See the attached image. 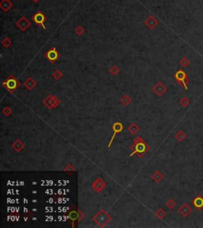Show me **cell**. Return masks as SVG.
<instances>
[{
	"mask_svg": "<svg viewBox=\"0 0 203 228\" xmlns=\"http://www.w3.org/2000/svg\"><path fill=\"white\" fill-rule=\"evenodd\" d=\"M175 78L176 80V81L179 83V84L180 86L183 87L185 88L186 91L188 90L187 84L189 82V79L187 77V75L185 71L182 70V69H179L175 73Z\"/></svg>",
	"mask_w": 203,
	"mask_h": 228,
	"instance_id": "cell-1",
	"label": "cell"
},
{
	"mask_svg": "<svg viewBox=\"0 0 203 228\" xmlns=\"http://www.w3.org/2000/svg\"><path fill=\"white\" fill-rule=\"evenodd\" d=\"M33 20L34 21V22H35L36 24L40 25V26H42L43 29L45 30L46 27H45V26L44 22L46 21V17H45V15L43 14V13L40 12V11H39V12L36 13L35 14H33Z\"/></svg>",
	"mask_w": 203,
	"mask_h": 228,
	"instance_id": "cell-2",
	"label": "cell"
},
{
	"mask_svg": "<svg viewBox=\"0 0 203 228\" xmlns=\"http://www.w3.org/2000/svg\"><path fill=\"white\" fill-rule=\"evenodd\" d=\"M45 56L47 58L48 60L49 61L52 63H54V61L58 59V56H59V54H58V52L56 51V49L55 47L52 48L51 49L48 50L45 53Z\"/></svg>",
	"mask_w": 203,
	"mask_h": 228,
	"instance_id": "cell-3",
	"label": "cell"
},
{
	"mask_svg": "<svg viewBox=\"0 0 203 228\" xmlns=\"http://www.w3.org/2000/svg\"><path fill=\"white\" fill-rule=\"evenodd\" d=\"M44 104L47 106L49 108H53V107H56L58 104H60V100L56 99L55 96H48L44 100Z\"/></svg>",
	"mask_w": 203,
	"mask_h": 228,
	"instance_id": "cell-4",
	"label": "cell"
},
{
	"mask_svg": "<svg viewBox=\"0 0 203 228\" xmlns=\"http://www.w3.org/2000/svg\"><path fill=\"white\" fill-rule=\"evenodd\" d=\"M159 20L156 19L153 15H150L147 19L144 21V25L149 29H155L159 25Z\"/></svg>",
	"mask_w": 203,
	"mask_h": 228,
	"instance_id": "cell-5",
	"label": "cell"
},
{
	"mask_svg": "<svg viewBox=\"0 0 203 228\" xmlns=\"http://www.w3.org/2000/svg\"><path fill=\"white\" fill-rule=\"evenodd\" d=\"M3 85H6V87L8 88V90H14L15 88H18V82L15 78L11 76V77H9L5 83H3Z\"/></svg>",
	"mask_w": 203,
	"mask_h": 228,
	"instance_id": "cell-6",
	"label": "cell"
},
{
	"mask_svg": "<svg viewBox=\"0 0 203 228\" xmlns=\"http://www.w3.org/2000/svg\"><path fill=\"white\" fill-rule=\"evenodd\" d=\"M178 211H179V214H180L182 216H183V217H187V216L191 214V211H192V208H191L188 204H183L179 207Z\"/></svg>",
	"mask_w": 203,
	"mask_h": 228,
	"instance_id": "cell-7",
	"label": "cell"
},
{
	"mask_svg": "<svg viewBox=\"0 0 203 228\" xmlns=\"http://www.w3.org/2000/svg\"><path fill=\"white\" fill-rule=\"evenodd\" d=\"M191 204L194 206L197 210H201L203 208V197L201 196H196L192 200Z\"/></svg>",
	"mask_w": 203,
	"mask_h": 228,
	"instance_id": "cell-8",
	"label": "cell"
},
{
	"mask_svg": "<svg viewBox=\"0 0 203 228\" xmlns=\"http://www.w3.org/2000/svg\"><path fill=\"white\" fill-rule=\"evenodd\" d=\"M17 26L21 31L24 32L29 28V27L30 26V22L26 19V17H21V19H19V21L17 22Z\"/></svg>",
	"mask_w": 203,
	"mask_h": 228,
	"instance_id": "cell-9",
	"label": "cell"
},
{
	"mask_svg": "<svg viewBox=\"0 0 203 228\" xmlns=\"http://www.w3.org/2000/svg\"><path fill=\"white\" fill-rule=\"evenodd\" d=\"M101 216H102L101 214H100V212H98V215L94 218V220L96 221L97 223L100 224V226H101V222H102V226H104V224H106V223H107V221H109L111 219H110V216H109L107 214H106L105 216H104V217H101Z\"/></svg>",
	"mask_w": 203,
	"mask_h": 228,
	"instance_id": "cell-10",
	"label": "cell"
},
{
	"mask_svg": "<svg viewBox=\"0 0 203 228\" xmlns=\"http://www.w3.org/2000/svg\"><path fill=\"white\" fill-rule=\"evenodd\" d=\"M166 89H167L166 87H165L161 82H158L157 84L153 87V91H154L155 92H156L159 95L164 93L165 91H166Z\"/></svg>",
	"mask_w": 203,
	"mask_h": 228,
	"instance_id": "cell-11",
	"label": "cell"
},
{
	"mask_svg": "<svg viewBox=\"0 0 203 228\" xmlns=\"http://www.w3.org/2000/svg\"><path fill=\"white\" fill-rule=\"evenodd\" d=\"M105 185H106V184L103 182V181H102V180H101L100 178H98V179H97L96 181H95V183L93 184L92 187H93V188L95 190V191L98 192L101 191V190L104 187H105Z\"/></svg>",
	"mask_w": 203,
	"mask_h": 228,
	"instance_id": "cell-12",
	"label": "cell"
},
{
	"mask_svg": "<svg viewBox=\"0 0 203 228\" xmlns=\"http://www.w3.org/2000/svg\"><path fill=\"white\" fill-rule=\"evenodd\" d=\"M0 7L4 12H7L13 7V3L11 2V0H2V2L0 3Z\"/></svg>",
	"mask_w": 203,
	"mask_h": 228,
	"instance_id": "cell-13",
	"label": "cell"
},
{
	"mask_svg": "<svg viewBox=\"0 0 203 228\" xmlns=\"http://www.w3.org/2000/svg\"><path fill=\"white\" fill-rule=\"evenodd\" d=\"M113 129H114V136H113V137H112V139H111V142L109 143L108 147H110V146H111V143H112L113 140H114V136H115L116 133H119V132H121V130H123V126H122V124H121V123H116L114 125V126H113Z\"/></svg>",
	"mask_w": 203,
	"mask_h": 228,
	"instance_id": "cell-14",
	"label": "cell"
},
{
	"mask_svg": "<svg viewBox=\"0 0 203 228\" xmlns=\"http://www.w3.org/2000/svg\"><path fill=\"white\" fill-rule=\"evenodd\" d=\"M24 85L28 90H31L36 85V82L32 78H28L27 80L24 83Z\"/></svg>",
	"mask_w": 203,
	"mask_h": 228,
	"instance_id": "cell-15",
	"label": "cell"
},
{
	"mask_svg": "<svg viewBox=\"0 0 203 228\" xmlns=\"http://www.w3.org/2000/svg\"><path fill=\"white\" fill-rule=\"evenodd\" d=\"M23 147H24V144H23L22 142H21V141L20 140L15 141L14 144H13V148H14L17 152L21 151V149H23Z\"/></svg>",
	"mask_w": 203,
	"mask_h": 228,
	"instance_id": "cell-16",
	"label": "cell"
},
{
	"mask_svg": "<svg viewBox=\"0 0 203 228\" xmlns=\"http://www.w3.org/2000/svg\"><path fill=\"white\" fill-rule=\"evenodd\" d=\"M140 130V127L135 123H132L130 126H129V131L132 133V134H137Z\"/></svg>",
	"mask_w": 203,
	"mask_h": 228,
	"instance_id": "cell-17",
	"label": "cell"
},
{
	"mask_svg": "<svg viewBox=\"0 0 203 228\" xmlns=\"http://www.w3.org/2000/svg\"><path fill=\"white\" fill-rule=\"evenodd\" d=\"M152 178H153V180H154L155 181L159 182V181H161L162 178H163V175H162L159 172L156 171V172H155L154 173H153V175H152Z\"/></svg>",
	"mask_w": 203,
	"mask_h": 228,
	"instance_id": "cell-18",
	"label": "cell"
},
{
	"mask_svg": "<svg viewBox=\"0 0 203 228\" xmlns=\"http://www.w3.org/2000/svg\"><path fill=\"white\" fill-rule=\"evenodd\" d=\"M179 65H181L183 68H186L190 65V61L187 57H183L179 61Z\"/></svg>",
	"mask_w": 203,
	"mask_h": 228,
	"instance_id": "cell-19",
	"label": "cell"
},
{
	"mask_svg": "<svg viewBox=\"0 0 203 228\" xmlns=\"http://www.w3.org/2000/svg\"><path fill=\"white\" fill-rule=\"evenodd\" d=\"M185 137H186L185 133H184L183 131H182V130L177 132V133L175 134V138H176L177 140H179V142H182V141L185 138Z\"/></svg>",
	"mask_w": 203,
	"mask_h": 228,
	"instance_id": "cell-20",
	"label": "cell"
},
{
	"mask_svg": "<svg viewBox=\"0 0 203 228\" xmlns=\"http://www.w3.org/2000/svg\"><path fill=\"white\" fill-rule=\"evenodd\" d=\"M121 102H122V104H125V105H128V104H130V102H131V98H130L128 95H123L122 98H121Z\"/></svg>",
	"mask_w": 203,
	"mask_h": 228,
	"instance_id": "cell-21",
	"label": "cell"
},
{
	"mask_svg": "<svg viewBox=\"0 0 203 228\" xmlns=\"http://www.w3.org/2000/svg\"><path fill=\"white\" fill-rule=\"evenodd\" d=\"M156 215L157 216L158 218H159V219H163V218L166 216V212H165L163 209H159V210L156 212Z\"/></svg>",
	"mask_w": 203,
	"mask_h": 228,
	"instance_id": "cell-22",
	"label": "cell"
},
{
	"mask_svg": "<svg viewBox=\"0 0 203 228\" xmlns=\"http://www.w3.org/2000/svg\"><path fill=\"white\" fill-rule=\"evenodd\" d=\"M189 104H190V100L189 99H187L186 97H183V98L180 100V104L182 106V107H186L187 105H189Z\"/></svg>",
	"mask_w": 203,
	"mask_h": 228,
	"instance_id": "cell-23",
	"label": "cell"
},
{
	"mask_svg": "<svg viewBox=\"0 0 203 228\" xmlns=\"http://www.w3.org/2000/svg\"><path fill=\"white\" fill-rule=\"evenodd\" d=\"M2 44L5 48H8L10 46V45H11V40H10L8 37H5V38L2 40Z\"/></svg>",
	"mask_w": 203,
	"mask_h": 228,
	"instance_id": "cell-24",
	"label": "cell"
},
{
	"mask_svg": "<svg viewBox=\"0 0 203 228\" xmlns=\"http://www.w3.org/2000/svg\"><path fill=\"white\" fill-rule=\"evenodd\" d=\"M53 77H54L56 80H59V79H60V78H61L62 72H60V70H58V69H57V70H56L54 72H53Z\"/></svg>",
	"mask_w": 203,
	"mask_h": 228,
	"instance_id": "cell-25",
	"label": "cell"
},
{
	"mask_svg": "<svg viewBox=\"0 0 203 228\" xmlns=\"http://www.w3.org/2000/svg\"><path fill=\"white\" fill-rule=\"evenodd\" d=\"M75 33H77L78 35H82L83 33H84V31H85V30H84V29L81 26H78V27L75 28Z\"/></svg>",
	"mask_w": 203,
	"mask_h": 228,
	"instance_id": "cell-26",
	"label": "cell"
},
{
	"mask_svg": "<svg viewBox=\"0 0 203 228\" xmlns=\"http://www.w3.org/2000/svg\"><path fill=\"white\" fill-rule=\"evenodd\" d=\"M110 72H111L112 75H117V74L119 72V69L116 66H113L112 68L110 69Z\"/></svg>",
	"mask_w": 203,
	"mask_h": 228,
	"instance_id": "cell-27",
	"label": "cell"
},
{
	"mask_svg": "<svg viewBox=\"0 0 203 228\" xmlns=\"http://www.w3.org/2000/svg\"><path fill=\"white\" fill-rule=\"evenodd\" d=\"M166 205L167 207H169L170 209H173L175 206V202L173 201L172 200H169L168 202H167Z\"/></svg>",
	"mask_w": 203,
	"mask_h": 228,
	"instance_id": "cell-28",
	"label": "cell"
},
{
	"mask_svg": "<svg viewBox=\"0 0 203 228\" xmlns=\"http://www.w3.org/2000/svg\"><path fill=\"white\" fill-rule=\"evenodd\" d=\"M2 113L5 114L6 116H8L11 114V110L10 109V107H5L2 111Z\"/></svg>",
	"mask_w": 203,
	"mask_h": 228,
	"instance_id": "cell-29",
	"label": "cell"
},
{
	"mask_svg": "<svg viewBox=\"0 0 203 228\" xmlns=\"http://www.w3.org/2000/svg\"><path fill=\"white\" fill-rule=\"evenodd\" d=\"M33 2H38V1H39V0H33Z\"/></svg>",
	"mask_w": 203,
	"mask_h": 228,
	"instance_id": "cell-30",
	"label": "cell"
}]
</instances>
